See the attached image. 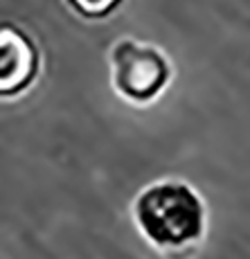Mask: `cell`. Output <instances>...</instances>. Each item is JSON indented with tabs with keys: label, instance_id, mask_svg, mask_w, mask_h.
Listing matches in <instances>:
<instances>
[{
	"label": "cell",
	"instance_id": "4",
	"mask_svg": "<svg viewBox=\"0 0 250 259\" xmlns=\"http://www.w3.org/2000/svg\"><path fill=\"white\" fill-rule=\"evenodd\" d=\"M119 0H70L74 9L84 16H91V18H97V16H106L108 12H113L117 7Z\"/></svg>",
	"mask_w": 250,
	"mask_h": 259
},
{
	"label": "cell",
	"instance_id": "3",
	"mask_svg": "<svg viewBox=\"0 0 250 259\" xmlns=\"http://www.w3.org/2000/svg\"><path fill=\"white\" fill-rule=\"evenodd\" d=\"M36 72V50L16 27H0V97L21 93Z\"/></svg>",
	"mask_w": 250,
	"mask_h": 259
},
{
	"label": "cell",
	"instance_id": "2",
	"mask_svg": "<svg viewBox=\"0 0 250 259\" xmlns=\"http://www.w3.org/2000/svg\"><path fill=\"white\" fill-rule=\"evenodd\" d=\"M172 66L151 43L122 38L111 52V81L115 93L131 104H149L164 91Z\"/></svg>",
	"mask_w": 250,
	"mask_h": 259
},
{
	"label": "cell",
	"instance_id": "1",
	"mask_svg": "<svg viewBox=\"0 0 250 259\" xmlns=\"http://www.w3.org/2000/svg\"><path fill=\"white\" fill-rule=\"evenodd\" d=\"M140 235L160 250H183L203 237L205 205L196 189L183 181H158L133 201Z\"/></svg>",
	"mask_w": 250,
	"mask_h": 259
}]
</instances>
